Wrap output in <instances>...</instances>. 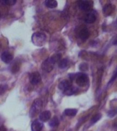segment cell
<instances>
[{"instance_id":"cell-1","label":"cell","mask_w":117,"mask_h":131,"mask_svg":"<svg viewBox=\"0 0 117 131\" xmlns=\"http://www.w3.org/2000/svg\"><path fill=\"white\" fill-rule=\"evenodd\" d=\"M61 58V55L60 54H55L52 57H49L47 60H45L42 64V68L47 72H50L53 70V66L58 60Z\"/></svg>"},{"instance_id":"cell-2","label":"cell","mask_w":117,"mask_h":131,"mask_svg":"<svg viewBox=\"0 0 117 131\" xmlns=\"http://www.w3.org/2000/svg\"><path fill=\"white\" fill-rule=\"evenodd\" d=\"M47 37L43 33L41 32H36L34 34L32 38L33 43L37 46H42L45 44L46 42Z\"/></svg>"},{"instance_id":"cell-3","label":"cell","mask_w":117,"mask_h":131,"mask_svg":"<svg viewBox=\"0 0 117 131\" xmlns=\"http://www.w3.org/2000/svg\"><path fill=\"white\" fill-rule=\"evenodd\" d=\"M76 83L80 87H84L88 82V77L86 74L79 73L76 74Z\"/></svg>"},{"instance_id":"cell-4","label":"cell","mask_w":117,"mask_h":131,"mask_svg":"<svg viewBox=\"0 0 117 131\" xmlns=\"http://www.w3.org/2000/svg\"><path fill=\"white\" fill-rule=\"evenodd\" d=\"M97 12L95 10H90L88 11L84 17V20L87 23H92L96 20Z\"/></svg>"},{"instance_id":"cell-5","label":"cell","mask_w":117,"mask_h":131,"mask_svg":"<svg viewBox=\"0 0 117 131\" xmlns=\"http://www.w3.org/2000/svg\"><path fill=\"white\" fill-rule=\"evenodd\" d=\"M41 107H42V101L40 99H37L35 100L32 106L30 112V114L32 115L31 116L33 117L36 115L39 112V111L41 110Z\"/></svg>"},{"instance_id":"cell-6","label":"cell","mask_w":117,"mask_h":131,"mask_svg":"<svg viewBox=\"0 0 117 131\" xmlns=\"http://www.w3.org/2000/svg\"><path fill=\"white\" fill-rule=\"evenodd\" d=\"M78 7L84 11H89L92 9L93 6L92 1H79L77 2Z\"/></svg>"},{"instance_id":"cell-7","label":"cell","mask_w":117,"mask_h":131,"mask_svg":"<svg viewBox=\"0 0 117 131\" xmlns=\"http://www.w3.org/2000/svg\"><path fill=\"white\" fill-rule=\"evenodd\" d=\"M30 81L32 85H37L41 81V76L38 72H32L30 74L29 77Z\"/></svg>"},{"instance_id":"cell-8","label":"cell","mask_w":117,"mask_h":131,"mask_svg":"<svg viewBox=\"0 0 117 131\" xmlns=\"http://www.w3.org/2000/svg\"><path fill=\"white\" fill-rule=\"evenodd\" d=\"M1 59L4 63H9L13 59V55L8 51H4L1 55Z\"/></svg>"},{"instance_id":"cell-9","label":"cell","mask_w":117,"mask_h":131,"mask_svg":"<svg viewBox=\"0 0 117 131\" xmlns=\"http://www.w3.org/2000/svg\"><path fill=\"white\" fill-rule=\"evenodd\" d=\"M72 86V83L70 81L67 79L63 80L58 85V88L60 90L63 91V92H65L66 90H67L68 89H69Z\"/></svg>"},{"instance_id":"cell-10","label":"cell","mask_w":117,"mask_h":131,"mask_svg":"<svg viewBox=\"0 0 117 131\" xmlns=\"http://www.w3.org/2000/svg\"><path fill=\"white\" fill-rule=\"evenodd\" d=\"M43 128V124L41 121L35 120L34 121L31 125L32 131H41Z\"/></svg>"},{"instance_id":"cell-11","label":"cell","mask_w":117,"mask_h":131,"mask_svg":"<svg viewBox=\"0 0 117 131\" xmlns=\"http://www.w3.org/2000/svg\"><path fill=\"white\" fill-rule=\"evenodd\" d=\"M51 112L49 111H45L41 113L40 115H39V119L42 122H47L49 121L51 118Z\"/></svg>"},{"instance_id":"cell-12","label":"cell","mask_w":117,"mask_h":131,"mask_svg":"<svg viewBox=\"0 0 117 131\" xmlns=\"http://www.w3.org/2000/svg\"><path fill=\"white\" fill-rule=\"evenodd\" d=\"M90 36V33L88 31V29L86 28H83L79 31L78 34V36L82 40L85 41L88 38V37Z\"/></svg>"},{"instance_id":"cell-13","label":"cell","mask_w":117,"mask_h":131,"mask_svg":"<svg viewBox=\"0 0 117 131\" xmlns=\"http://www.w3.org/2000/svg\"><path fill=\"white\" fill-rule=\"evenodd\" d=\"M64 114L69 117L75 116L77 113V109L76 108H66L64 110Z\"/></svg>"},{"instance_id":"cell-14","label":"cell","mask_w":117,"mask_h":131,"mask_svg":"<svg viewBox=\"0 0 117 131\" xmlns=\"http://www.w3.org/2000/svg\"><path fill=\"white\" fill-rule=\"evenodd\" d=\"M45 5L47 8H54L57 7V2L54 0H46L45 2Z\"/></svg>"},{"instance_id":"cell-15","label":"cell","mask_w":117,"mask_h":131,"mask_svg":"<svg viewBox=\"0 0 117 131\" xmlns=\"http://www.w3.org/2000/svg\"><path fill=\"white\" fill-rule=\"evenodd\" d=\"M78 91V88H76V87H74V86H71L69 89H68L67 90H66L65 92H64V93L67 95V96H71L73 94H74L75 93Z\"/></svg>"},{"instance_id":"cell-16","label":"cell","mask_w":117,"mask_h":131,"mask_svg":"<svg viewBox=\"0 0 117 131\" xmlns=\"http://www.w3.org/2000/svg\"><path fill=\"white\" fill-rule=\"evenodd\" d=\"M49 125L51 127H55L59 125V120L56 116H54L51 120L49 121Z\"/></svg>"},{"instance_id":"cell-17","label":"cell","mask_w":117,"mask_h":131,"mask_svg":"<svg viewBox=\"0 0 117 131\" xmlns=\"http://www.w3.org/2000/svg\"><path fill=\"white\" fill-rule=\"evenodd\" d=\"M68 66V60L66 59H60V61H59V63H58V67L61 69H63V68H65L67 67Z\"/></svg>"},{"instance_id":"cell-18","label":"cell","mask_w":117,"mask_h":131,"mask_svg":"<svg viewBox=\"0 0 117 131\" xmlns=\"http://www.w3.org/2000/svg\"><path fill=\"white\" fill-rule=\"evenodd\" d=\"M101 118V114L98 113V114L95 115L91 119V123H92V124H94V123L97 122Z\"/></svg>"},{"instance_id":"cell-19","label":"cell","mask_w":117,"mask_h":131,"mask_svg":"<svg viewBox=\"0 0 117 131\" xmlns=\"http://www.w3.org/2000/svg\"><path fill=\"white\" fill-rule=\"evenodd\" d=\"M8 89V86L7 85H4V84H1L0 85V95H2L5 93L6 90Z\"/></svg>"},{"instance_id":"cell-20","label":"cell","mask_w":117,"mask_h":131,"mask_svg":"<svg viewBox=\"0 0 117 131\" xmlns=\"http://www.w3.org/2000/svg\"><path fill=\"white\" fill-rule=\"evenodd\" d=\"M1 3L3 4H6V5H9V6H12L16 3V1H13V0H4V1H1Z\"/></svg>"},{"instance_id":"cell-21","label":"cell","mask_w":117,"mask_h":131,"mask_svg":"<svg viewBox=\"0 0 117 131\" xmlns=\"http://www.w3.org/2000/svg\"><path fill=\"white\" fill-rule=\"evenodd\" d=\"M116 111L112 109V110L109 111L108 113V117H113L116 115Z\"/></svg>"},{"instance_id":"cell-22","label":"cell","mask_w":117,"mask_h":131,"mask_svg":"<svg viewBox=\"0 0 117 131\" xmlns=\"http://www.w3.org/2000/svg\"><path fill=\"white\" fill-rule=\"evenodd\" d=\"M116 71L115 70L114 73V75H113L112 78L111 79V80L110 81V82H109V83H112V82L114 81L115 79H116Z\"/></svg>"},{"instance_id":"cell-23","label":"cell","mask_w":117,"mask_h":131,"mask_svg":"<svg viewBox=\"0 0 117 131\" xmlns=\"http://www.w3.org/2000/svg\"><path fill=\"white\" fill-rule=\"evenodd\" d=\"M0 131H6V128L4 126H0Z\"/></svg>"},{"instance_id":"cell-24","label":"cell","mask_w":117,"mask_h":131,"mask_svg":"<svg viewBox=\"0 0 117 131\" xmlns=\"http://www.w3.org/2000/svg\"><path fill=\"white\" fill-rule=\"evenodd\" d=\"M0 18H1V15H0Z\"/></svg>"}]
</instances>
